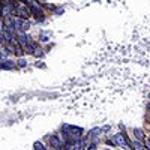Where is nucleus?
<instances>
[{
  "mask_svg": "<svg viewBox=\"0 0 150 150\" xmlns=\"http://www.w3.org/2000/svg\"><path fill=\"white\" fill-rule=\"evenodd\" d=\"M50 146H51L54 150H63V143H62V140L59 138V135H51L50 137Z\"/></svg>",
  "mask_w": 150,
  "mask_h": 150,
  "instance_id": "f257e3e1",
  "label": "nucleus"
},
{
  "mask_svg": "<svg viewBox=\"0 0 150 150\" xmlns=\"http://www.w3.org/2000/svg\"><path fill=\"white\" fill-rule=\"evenodd\" d=\"M27 6H29V9H30V15H35L38 20H41V21L44 20V12H42V9H39V8H38L35 3H32V2H30Z\"/></svg>",
  "mask_w": 150,
  "mask_h": 150,
  "instance_id": "f03ea898",
  "label": "nucleus"
},
{
  "mask_svg": "<svg viewBox=\"0 0 150 150\" xmlns=\"http://www.w3.org/2000/svg\"><path fill=\"white\" fill-rule=\"evenodd\" d=\"M14 29H18V30H21V32H24V30H27L29 29V23L26 21V20H14L12 21V24H11Z\"/></svg>",
  "mask_w": 150,
  "mask_h": 150,
  "instance_id": "7ed1b4c3",
  "label": "nucleus"
},
{
  "mask_svg": "<svg viewBox=\"0 0 150 150\" xmlns=\"http://www.w3.org/2000/svg\"><path fill=\"white\" fill-rule=\"evenodd\" d=\"M15 11H17V15H18L20 18H23V20H26V18L30 17V9H29L27 5H26V6H21V8H17Z\"/></svg>",
  "mask_w": 150,
  "mask_h": 150,
  "instance_id": "20e7f679",
  "label": "nucleus"
},
{
  "mask_svg": "<svg viewBox=\"0 0 150 150\" xmlns=\"http://www.w3.org/2000/svg\"><path fill=\"white\" fill-rule=\"evenodd\" d=\"M112 141H114V144H117L120 147H126L128 146V141H126V138H125L123 134H116L114 138H112Z\"/></svg>",
  "mask_w": 150,
  "mask_h": 150,
  "instance_id": "39448f33",
  "label": "nucleus"
},
{
  "mask_svg": "<svg viewBox=\"0 0 150 150\" xmlns=\"http://www.w3.org/2000/svg\"><path fill=\"white\" fill-rule=\"evenodd\" d=\"M14 66H15L14 62H11V60H3L2 65H0V69H12Z\"/></svg>",
  "mask_w": 150,
  "mask_h": 150,
  "instance_id": "423d86ee",
  "label": "nucleus"
},
{
  "mask_svg": "<svg viewBox=\"0 0 150 150\" xmlns=\"http://www.w3.org/2000/svg\"><path fill=\"white\" fill-rule=\"evenodd\" d=\"M24 48H26V53H29V54H32L33 51H36V44H33V42H27L26 45H24Z\"/></svg>",
  "mask_w": 150,
  "mask_h": 150,
  "instance_id": "0eeeda50",
  "label": "nucleus"
},
{
  "mask_svg": "<svg viewBox=\"0 0 150 150\" xmlns=\"http://www.w3.org/2000/svg\"><path fill=\"white\" fill-rule=\"evenodd\" d=\"M134 135H135L137 141H143L144 140V134H143L141 129H134Z\"/></svg>",
  "mask_w": 150,
  "mask_h": 150,
  "instance_id": "6e6552de",
  "label": "nucleus"
},
{
  "mask_svg": "<svg viewBox=\"0 0 150 150\" xmlns=\"http://www.w3.org/2000/svg\"><path fill=\"white\" fill-rule=\"evenodd\" d=\"M18 38H20V42H21V44H24V45H26V44L30 41V39H29V36H26V33H23V32L18 35Z\"/></svg>",
  "mask_w": 150,
  "mask_h": 150,
  "instance_id": "1a4fd4ad",
  "label": "nucleus"
},
{
  "mask_svg": "<svg viewBox=\"0 0 150 150\" xmlns=\"http://www.w3.org/2000/svg\"><path fill=\"white\" fill-rule=\"evenodd\" d=\"M132 146H134V149H135V150H147L144 146H141V143H140V141H134V144H132Z\"/></svg>",
  "mask_w": 150,
  "mask_h": 150,
  "instance_id": "9d476101",
  "label": "nucleus"
},
{
  "mask_svg": "<svg viewBox=\"0 0 150 150\" xmlns=\"http://www.w3.org/2000/svg\"><path fill=\"white\" fill-rule=\"evenodd\" d=\"M35 150H47V149L41 143H35Z\"/></svg>",
  "mask_w": 150,
  "mask_h": 150,
  "instance_id": "9b49d317",
  "label": "nucleus"
},
{
  "mask_svg": "<svg viewBox=\"0 0 150 150\" xmlns=\"http://www.w3.org/2000/svg\"><path fill=\"white\" fill-rule=\"evenodd\" d=\"M18 65H20L21 68H24V66H26V62H24V60H20V62H18Z\"/></svg>",
  "mask_w": 150,
  "mask_h": 150,
  "instance_id": "f8f14e48",
  "label": "nucleus"
},
{
  "mask_svg": "<svg viewBox=\"0 0 150 150\" xmlns=\"http://www.w3.org/2000/svg\"><path fill=\"white\" fill-rule=\"evenodd\" d=\"M146 149L150 150V140H146Z\"/></svg>",
  "mask_w": 150,
  "mask_h": 150,
  "instance_id": "ddd939ff",
  "label": "nucleus"
},
{
  "mask_svg": "<svg viewBox=\"0 0 150 150\" xmlns=\"http://www.w3.org/2000/svg\"><path fill=\"white\" fill-rule=\"evenodd\" d=\"M149 99H150V93H149Z\"/></svg>",
  "mask_w": 150,
  "mask_h": 150,
  "instance_id": "4468645a",
  "label": "nucleus"
}]
</instances>
